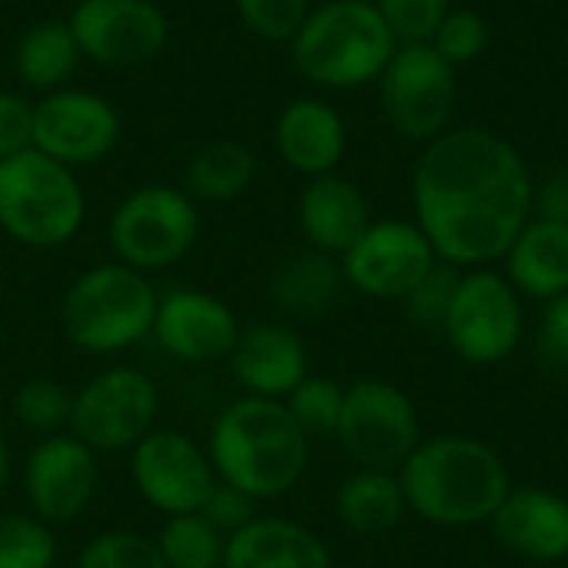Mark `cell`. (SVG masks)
Here are the masks:
<instances>
[{
  "instance_id": "cell-37",
  "label": "cell",
  "mask_w": 568,
  "mask_h": 568,
  "mask_svg": "<svg viewBox=\"0 0 568 568\" xmlns=\"http://www.w3.org/2000/svg\"><path fill=\"white\" fill-rule=\"evenodd\" d=\"M33 146V103L13 90H0V160Z\"/></svg>"
},
{
  "instance_id": "cell-5",
  "label": "cell",
  "mask_w": 568,
  "mask_h": 568,
  "mask_svg": "<svg viewBox=\"0 0 568 568\" xmlns=\"http://www.w3.org/2000/svg\"><path fill=\"white\" fill-rule=\"evenodd\" d=\"M160 296L146 273L126 263L83 270L63 293L60 323L67 339L83 353H123L153 336Z\"/></svg>"
},
{
  "instance_id": "cell-18",
  "label": "cell",
  "mask_w": 568,
  "mask_h": 568,
  "mask_svg": "<svg viewBox=\"0 0 568 568\" xmlns=\"http://www.w3.org/2000/svg\"><path fill=\"white\" fill-rule=\"evenodd\" d=\"M226 363L246 396L280 403L310 376L306 343L300 339V333L280 323H253L240 329V339Z\"/></svg>"
},
{
  "instance_id": "cell-24",
  "label": "cell",
  "mask_w": 568,
  "mask_h": 568,
  "mask_svg": "<svg viewBox=\"0 0 568 568\" xmlns=\"http://www.w3.org/2000/svg\"><path fill=\"white\" fill-rule=\"evenodd\" d=\"M83 53L67 17H47L30 23L13 47V73L23 87L50 93L70 87Z\"/></svg>"
},
{
  "instance_id": "cell-21",
  "label": "cell",
  "mask_w": 568,
  "mask_h": 568,
  "mask_svg": "<svg viewBox=\"0 0 568 568\" xmlns=\"http://www.w3.org/2000/svg\"><path fill=\"white\" fill-rule=\"evenodd\" d=\"M296 216L306 243L326 256H343L373 223L366 193L339 173L306 180Z\"/></svg>"
},
{
  "instance_id": "cell-13",
  "label": "cell",
  "mask_w": 568,
  "mask_h": 568,
  "mask_svg": "<svg viewBox=\"0 0 568 568\" xmlns=\"http://www.w3.org/2000/svg\"><path fill=\"white\" fill-rule=\"evenodd\" d=\"M83 60L100 67H140L170 40V20L156 0H77L67 17Z\"/></svg>"
},
{
  "instance_id": "cell-3",
  "label": "cell",
  "mask_w": 568,
  "mask_h": 568,
  "mask_svg": "<svg viewBox=\"0 0 568 568\" xmlns=\"http://www.w3.org/2000/svg\"><path fill=\"white\" fill-rule=\"evenodd\" d=\"M206 456L220 483L266 503L286 496L303 479L310 436L280 399L243 396L213 419Z\"/></svg>"
},
{
  "instance_id": "cell-22",
  "label": "cell",
  "mask_w": 568,
  "mask_h": 568,
  "mask_svg": "<svg viewBox=\"0 0 568 568\" xmlns=\"http://www.w3.org/2000/svg\"><path fill=\"white\" fill-rule=\"evenodd\" d=\"M223 568H333L316 532L290 519H253L226 536Z\"/></svg>"
},
{
  "instance_id": "cell-20",
  "label": "cell",
  "mask_w": 568,
  "mask_h": 568,
  "mask_svg": "<svg viewBox=\"0 0 568 568\" xmlns=\"http://www.w3.org/2000/svg\"><path fill=\"white\" fill-rule=\"evenodd\" d=\"M276 153L306 180L336 173L346 156V120L320 97H296L276 116Z\"/></svg>"
},
{
  "instance_id": "cell-6",
  "label": "cell",
  "mask_w": 568,
  "mask_h": 568,
  "mask_svg": "<svg viewBox=\"0 0 568 568\" xmlns=\"http://www.w3.org/2000/svg\"><path fill=\"white\" fill-rule=\"evenodd\" d=\"M87 216L77 173L40 150H23L0 163V230L30 246L57 250L70 243Z\"/></svg>"
},
{
  "instance_id": "cell-28",
  "label": "cell",
  "mask_w": 568,
  "mask_h": 568,
  "mask_svg": "<svg viewBox=\"0 0 568 568\" xmlns=\"http://www.w3.org/2000/svg\"><path fill=\"white\" fill-rule=\"evenodd\" d=\"M156 546L166 568H223L226 536L203 513H186L166 516Z\"/></svg>"
},
{
  "instance_id": "cell-8",
  "label": "cell",
  "mask_w": 568,
  "mask_h": 568,
  "mask_svg": "<svg viewBox=\"0 0 568 568\" xmlns=\"http://www.w3.org/2000/svg\"><path fill=\"white\" fill-rule=\"evenodd\" d=\"M160 389L136 366H110L90 376L73 396L70 433L93 453L133 449L156 429Z\"/></svg>"
},
{
  "instance_id": "cell-7",
  "label": "cell",
  "mask_w": 568,
  "mask_h": 568,
  "mask_svg": "<svg viewBox=\"0 0 568 568\" xmlns=\"http://www.w3.org/2000/svg\"><path fill=\"white\" fill-rule=\"evenodd\" d=\"M200 236L196 200L183 186L146 183L126 193L110 216V246L116 263L140 273L180 263Z\"/></svg>"
},
{
  "instance_id": "cell-17",
  "label": "cell",
  "mask_w": 568,
  "mask_h": 568,
  "mask_svg": "<svg viewBox=\"0 0 568 568\" xmlns=\"http://www.w3.org/2000/svg\"><path fill=\"white\" fill-rule=\"evenodd\" d=\"M153 339L180 363H190V366L220 363L233 353L240 339V320L213 293L173 290L160 296Z\"/></svg>"
},
{
  "instance_id": "cell-30",
  "label": "cell",
  "mask_w": 568,
  "mask_h": 568,
  "mask_svg": "<svg viewBox=\"0 0 568 568\" xmlns=\"http://www.w3.org/2000/svg\"><path fill=\"white\" fill-rule=\"evenodd\" d=\"M70 409L73 396L53 383V379H27L13 393V416L23 429L40 433V436H57L60 429L70 426Z\"/></svg>"
},
{
  "instance_id": "cell-11",
  "label": "cell",
  "mask_w": 568,
  "mask_h": 568,
  "mask_svg": "<svg viewBox=\"0 0 568 568\" xmlns=\"http://www.w3.org/2000/svg\"><path fill=\"white\" fill-rule=\"evenodd\" d=\"M336 439L359 469L399 473L419 439L413 399L386 379H359L346 389Z\"/></svg>"
},
{
  "instance_id": "cell-10",
  "label": "cell",
  "mask_w": 568,
  "mask_h": 568,
  "mask_svg": "<svg viewBox=\"0 0 568 568\" xmlns=\"http://www.w3.org/2000/svg\"><path fill=\"white\" fill-rule=\"evenodd\" d=\"M523 296L506 276L486 266L459 276L443 333L463 363L496 366L509 359L523 339Z\"/></svg>"
},
{
  "instance_id": "cell-26",
  "label": "cell",
  "mask_w": 568,
  "mask_h": 568,
  "mask_svg": "<svg viewBox=\"0 0 568 568\" xmlns=\"http://www.w3.org/2000/svg\"><path fill=\"white\" fill-rule=\"evenodd\" d=\"M346 276L336 256L306 250L286 260L273 276V300L290 316H320L339 303Z\"/></svg>"
},
{
  "instance_id": "cell-27",
  "label": "cell",
  "mask_w": 568,
  "mask_h": 568,
  "mask_svg": "<svg viewBox=\"0 0 568 568\" xmlns=\"http://www.w3.org/2000/svg\"><path fill=\"white\" fill-rule=\"evenodd\" d=\"M256 180V156L236 140H213L200 146L183 173V190L193 200L230 203L243 196Z\"/></svg>"
},
{
  "instance_id": "cell-40",
  "label": "cell",
  "mask_w": 568,
  "mask_h": 568,
  "mask_svg": "<svg viewBox=\"0 0 568 568\" xmlns=\"http://www.w3.org/2000/svg\"><path fill=\"white\" fill-rule=\"evenodd\" d=\"M532 213L539 220H552L568 226V170H556L542 186H536Z\"/></svg>"
},
{
  "instance_id": "cell-29",
  "label": "cell",
  "mask_w": 568,
  "mask_h": 568,
  "mask_svg": "<svg viewBox=\"0 0 568 568\" xmlns=\"http://www.w3.org/2000/svg\"><path fill=\"white\" fill-rule=\"evenodd\" d=\"M343 399L346 389L329 379V376H306L286 399L283 406L296 419V426L306 436H336L339 416H343Z\"/></svg>"
},
{
  "instance_id": "cell-41",
  "label": "cell",
  "mask_w": 568,
  "mask_h": 568,
  "mask_svg": "<svg viewBox=\"0 0 568 568\" xmlns=\"http://www.w3.org/2000/svg\"><path fill=\"white\" fill-rule=\"evenodd\" d=\"M7 479H10V453H7V443L0 439V496L7 489Z\"/></svg>"
},
{
  "instance_id": "cell-38",
  "label": "cell",
  "mask_w": 568,
  "mask_h": 568,
  "mask_svg": "<svg viewBox=\"0 0 568 568\" xmlns=\"http://www.w3.org/2000/svg\"><path fill=\"white\" fill-rule=\"evenodd\" d=\"M536 353L549 369L568 373V293L546 303L536 333Z\"/></svg>"
},
{
  "instance_id": "cell-36",
  "label": "cell",
  "mask_w": 568,
  "mask_h": 568,
  "mask_svg": "<svg viewBox=\"0 0 568 568\" xmlns=\"http://www.w3.org/2000/svg\"><path fill=\"white\" fill-rule=\"evenodd\" d=\"M396 43H429L449 13V0H373Z\"/></svg>"
},
{
  "instance_id": "cell-9",
  "label": "cell",
  "mask_w": 568,
  "mask_h": 568,
  "mask_svg": "<svg viewBox=\"0 0 568 568\" xmlns=\"http://www.w3.org/2000/svg\"><path fill=\"white\" fill-rule=\"evenodd\" d=\"M376 83L383 113L399 136L429 143L449 130L459 90L456 67L433 43H399Z\"/></svg>"
},
{
  "instance_id": "cell-19",
  "label": "cell",
  "mask_w": 568,
  "mask_h": 568,
  "mask_svg": "<svg viewBox=\"0 0 568 568\" xmlns=\"http://www.w3.org/2000/svg\"><path fill=\"white\" fill-rule=\"evenodd\" d=\"M496 542L529 562L568 559V499L539 486H513L489 519Z\"/></svg>"
},
{
  "instance_id": "cell-4",
  "label": "cell",
  "mask_w": 568,
  "mask_h": 568,
  "mask_svg": "<svg viewBox=\"0 0 568 568\" xmlns=\"http://www.w3.org/2000/svg\"><path fill=\"white\" fill-rule=\"evenodd\" d=\"M396 47L373 0H326L310 10L290 40V57L310 83L356 90L383 77Z\"/></svg>"
},
{
  "instance_id": "cell-33",
  "label": "cell",
  "mask_w": 568,
  "mask_h": 568,
  "mask_svg": "<svg viewBox=\"0 0 568 568\" xmlns=\"http://www.w3.org/2000/svg\"><path fill=\"white\" fill-rule=\"evenodd\" d=\"M459 276H463L459 266H449L439 260L403 300L409 320L423 329H443L449 306H453V296H456V286H459Z\"/></svg>"
},
{
  "instance_id": "cell-2",
  "label": "cell",
  "mask_w": 568,
  "mask_h": 568,
  "mask_svg": "<svg viewBox=\"0 0 568 568\" xmlns=\"http://www.w3.org/2000/svg\"><path fill=\"white\" fill-rule=\"evenodd\" d=\"M396 476L406 506L423 523L443 529L489 523L513 489L503 456L469 436H436L419 443Z\"/></svg>"
},
{
  "instance_id": "cell-23",
  "label": "cell",
  "mask_w": 568,
  "mask_h": 568,
  "mask_svg": "<svg viewBox=\"0 0 568 568\" xmlns=\"http://www.w3.org/2000/svg\"><path fill=\"white\" fill-rule=\"evenodd\" d=\"M503 260L506 280L519 296L549 303L568 293V226L562 223L529 220Z\"/></svg>"
},
{
  "instance_id": "cell-12",
  "label": "cell",
  "mask_w": 568,
  "mask_h": 568,
  "mask_svg": "<svg viewBox=\"0 0 568 568\" xmlns=\"http://www.w3.org/2000/svg\"><path fill=\"white\" fill-rule=\"evenodd\" d=\"M116 106L83 87H60L33 103V150L77 170L106 160L120 140Z\"/></svg>"
},
{
  "instance_id": "cell-34",
  "label": "cell",
  "mask_w": 568,
  "mask_h": 568,
  "mask_svg": "<svg viewBox=\"0 0 568 568\" xmlns=\"http://www.w3.org/2000/svg\"><path fill=\"white\" fill-rule=\"evenodd\" d=\"M436 47V53L443 60H449L453 67L459 63H473L486 53L489 47V23L483 13L476 10H449L439 23V30L429 40Z\"/></svg>"
},
{
  "instance_id": "cell-31",
  "label": "cell",
  "mask_w": 568,
  "mask_h": 568,
  "mask_svg": "<svg viewBox=\"0 0 568 568\" xmlns=\"http://www.w3.org/2000/svg\"><path fill=\"white\" fill-rule=\"evenodd\" d=\"M57 539L37 516H0V568H53Z\"/></svg>"
},
{
  "instance_id": "cell-1",
  "label": "cell",
  "mask_w": 568,
  "mask_h": 568,
  "mask_svg": "<svg viewBox=\"0 0 568 568\" xmlns=\"http://www.w3.org/2000/svg\"><path fill=\"white\" fill-rule=\"evenodd\" d=\"M536 180L526 156L483 126L446 130L413 170L416 226L449 266L479 270L503 260L532 220Z\"/></svg>"
},
{
  "instance_id": "cell-42",
  "label": "cell",
  "mask_w": 568,
  "mask_h": 568,
  "mask_svg": "<svg viewBox=\"0 0 568 568\" xmlns=\"http://www.w3.org/2000/svg\"><path fill=\"white\" fill-rule=\"evenodd\" d=\"M0 163H3V160H0Z\"/></svg>"
},
{
  "instance_id": "cell-35",
  "label": "cell",
  "mask_w": 568,
  "mask_h": 568,
  "mask_svg": "<svg viewBox=\"0 0 568 568\" xmlns=\"http://www.w3.org/2000/svg\"><path fill=\"white\" fill-rule=\"evenodd\" d=\"M233 3L246 30L273 43H290L313 10L310 0H233Z\"/></svg>"
},
{
  "instance_id": "cell-39",
  "label": "cell",
  "mask_w": 568,
  "mask_h": 568,
  "mask_svg": "<svg viewBox=\"0 0 568 568\" xmlns=\"http://www.w3.org/2000/svg\"><path fill=\"white\" fill-rule=\"evenodd\" d=\"M223 536H233L236 529L250 526L256 519V499H250L246 493L233 489L230 483H220L213 486V493L206 496L203 509H200Z\"/></svg>"
},
{
  "instance_id": "cell-15",
  "label": "cell",
  "mask_w": 568,
  "mask_h": 568,
  "mask_svg": "<svg viewBox=\"0 0 568 568\" xmlns=\"http://www.w3.org/2000/svg\"><path fill=\"white\" fill-rule=\"evenodd\" d=\"M130 453V479L136 493L163 516L200 513L216 486L206 449L176 429H153Z\"/></svg>"
},
{
  "instance_id": "cell-16",
  "label": "cell",
  "mask_w": 568,
  "mask_h": 568,
  "mask_svg": "<svg viewBox=\"0 0 568 568\" xmlns=\"http://www.w3.org/2000/svg\"><path fill=\"white\" fill-rule=\"evenodd\" d=\"M97 453L73 433L43 436L23 466V493L30 513L47 526L73 523L97 493Z\"/></svg>"
},
{
  "instance_id": "cell-25",
  "label": "cell",
  "mask_w": 568,
  "mask_h": 568,
  "mask_svg": "<svg viewBox=\"0 0 568 568\" xmlns=\"http://www.w3.org/2000/svg\"><path fill=\"white\" fill-rule=\"evenodd\" d=\"M406 496L396 473L359 469L336 493V516L356 536H383L406 516Z\"/></svg>"
},
{
  "instance_id": "cell-14",
  "label": "cell",
  "mask_w": 568,
  "mask_h": 568,
  "mask_svg": "<svg viewBox=\"0 0 568 568\" xmlns=\"http://www.w3.org/2000/svg\"><path fill=\"white\" fill-rule=\"evenodd\" d=\"M439 263L433 243L416 223L376 220L339 256L346 286L369 300H406L409 290Z\"/></svg>"
},
{
  "instance_id": "cell-32",
  "label": "cell",
  "mask_w": 568,
  "mask_h": 568,
  "mask_svg": "<svg viewBox=\"0 0 568 568\" xmlns=\"http://www.w3.org/2000/svg\"><path fill=\"white\" fill-rule=\"evenodd\" d=\"M77 568H166L156 539L126 532V529H110L93 536L80 556Z\"/></svg>"
}]
</instances>
